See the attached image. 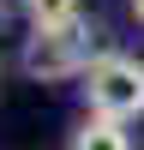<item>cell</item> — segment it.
Instances as JSON below:
<instances>
[{
	"mask_svg": "<svg viewBox=\"0 0 144 150\" xmlns=\"http://www.w3.org/2000/svg\"><path fill=\"white\" fill-rule=\"evenodd\" d=\"M84 96H90V114H108V120H138L144 114V60L138 54H108L90 60L84 72Z\"/></svg>",
	"mask_w": 144,
	"mask_h": 150,
	"instance_id": "cell-1",
	"label": "cell"
},
{
	"mask_svg": "<svg viewBox=\"0 0 144 150\" xmlns=\"http://www.w3.org/2000/svg\"><path fill=\"white\" fill-rule=\"evenodd\" d=\"M96 60V42L90 30L78 24H66V30H30V42H24V72H30L36 84H66V78H84Z\"/></svg>",
	"mask_w": 144,
	"mask_h": 150,
	"instance_id": "cell-2",
	"label": "cell"
},
{
	"mask_svg": "<svg viewBox=\"0 0 144 150\" xmlns=\"http://www.w3.org/2000/svg\"><path fill=\"white\" fill-rule=\"evenodd\" d=\"M72 150H132V138H126V120L84 114V126L72 132Z\"/></svg>",
	"mask_w": 144,
	"mask_h": 150,
	"instance_id": "cell-3",
	"label": "cell"
},
{
	"mask_svg": "<svg viewBox=\"0 0 144 150\" xmlns=\"http://www.w3.org/2000/svg\"><path fill=\"white\" fill-rule=\"evenodd\" d=\"M24 18H30V30H66V24H78V0H24Z\"/></svg>",
	"mask_w": 144,
	"mask_h": 150,
	"instance_id": "cell-4",
	"label": "cell"
},
{
	"mask_svg": "<svg viewBox=\"0 0 144 150\" xmlns=\"http://www.w3.org/2000/svg\"><path fill=\"white\" fill-rule=\"evenodd\" d=\"M132 18H138V24H144V0H132Z\"/></svg>",
	"mask_w": 144,
	"mask_h": 150,
	"instance_id": "cell-5",
	"label": "cell"
}]
</instances>
